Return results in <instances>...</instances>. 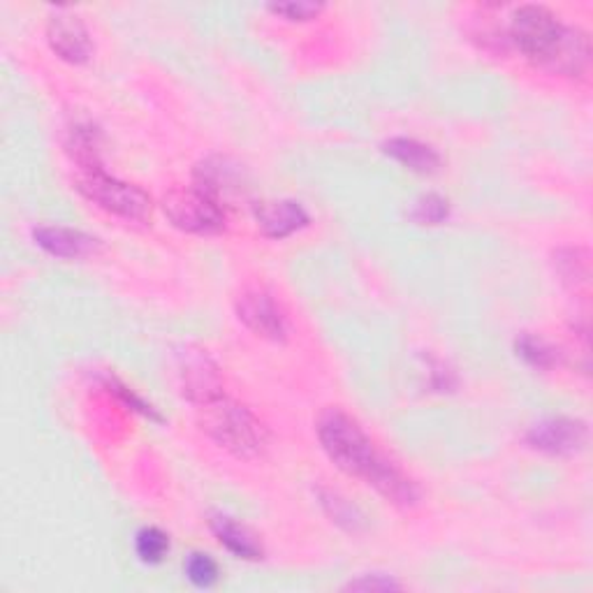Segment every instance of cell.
<instances>
[{"mask_svg":"<svg viewBox=\"0 0 593 593\" xmlns=\"http://www.w3.org/2000/svg\"><path fill=\"white\" fill-rule=\"evenodd\" d=\"M346 589H352V591H395V589H401V582H397L395 577H388V575H362L359 580H350L346 584Z\"/></svg>","mask_w":593,"mask_h":593,"instance_id":"obj_24","label":"cell"},{"mask_svg":"<svg viewBox=\"0 0 593 593\" xmlns=\"http://www.w3.org/2000/svg\"><path fill=\"white\" fill-rule=\"evenodd\" d=\"M269 12L276 17H283L286 21L293 23H304V21H314L325 12L323 3H311V0H290V3H274L269 6Z\"/></svg>","mask_w":593,"mask_h":593,"instance_id":"obj_22","label":"cell"},{"mask_svg":"<svg viewBox=\"0 0 593 593\" xmlns=\"http://www.w3.org/2000/svg\"><path fill=\"white\" fill-rule=\"evenodd\" d=\"M410 218L420 225H441L450 218V202L441 195H422L412 206Z\"/></svg>","mask_w":593,"mask_h":593,"instance_id":"obj_20","label":"cell"},{"mask_svg":"<svg viewBox=\"0 0 593 593\" xmlns=\"http://www.w3.org/2000/svg\"><path fill=\"white\" fill-rule=\"evenodd\" d=\"M193 184L225 204V195L229 191H237V172L223 159H209L195 170Z\"/></svg>","mask_w":593,"mask_h":593,"instance_id":"obj_15","label":"cell"},{"mask_svg":"<svg viewBox=\"0 0 593 593\" xmlns=\"http://www.w3.org/2000/svg\"><path fill=\"white\" fill-rule=\"evenodd\" d=\"M237 318L255 334V337L280 344L288 339L290 323L283 306L265 288H246L235 301Z\"/></svg>","mask_w":593,"mask_h":593,"instance_id":"obj_6","label":"cell"},{"mask_svg":"<svg viewBox=\"0 0 593 593\" xmlns=\"http://www.w3.org/2000/svg\"><path fill=\"white\" fill-rule=\"evenodd\" d=\"M163 212L176 229L197 237L218 235V232L225 229L227 221L225 204H221L216 197L204 193L195 184L167 191V195L163 197Z\"/></svg>","mask_w":593,"mask_h":593,"instance_id":"obj_5","label":"cell"},{"mask_svg":"<svg viewBox=\"0 0 593 593\" xmlns=\"http://www.w3.org/2000/svg\"><path fill=\"white\" fill-rule=\"evenodd\" d=\"M102 382H105V388H108V392L110 395H116L127 408H131V410H137L140 412V416H144V418H151V420H161V416H159V412L156 410H153V406L151 403H146L142 397H137L131 388H127V385H123L119 378H114V376H108L105 380H102Z\"/></svg>","mask_w":593,"mask_h":593,"instance_id":"obj_23","label":"cell"},{"mask_svg":"<svg viewBox=\"0 0 593 593\" xmlns=\"http://www.w3.org/2000/svg\"><path fill=\"white\" fill-rule=\"evenodd\" d=\"M35 244L51 257L59 260H80L100 248V242L82 229L61 227V225H40L33 229Z\"/></svg>","mask_w":593,"mask_h":593,"instance_id":"obj_11","label":"cell"},{"mask_svg":"<svg viewBox=\"0 0 593 593\" xmlns=\"http://www.w3.org/2000/svg\"><path fill=\"white\" fill-rule=\"evenodd\" d=\"M184 573L188 582L197 589H212L221 580V569L214 556L204 554V552H193L186 563H184Z\"/></svg>","mask_w":593,"mask_h":593,"instance_id":"obj_19","label":"cell"},{"mask_svg":"<svg viewBox=\"0 0 593 593\" xmlns=\"http://www.w3.org/2000/svg\"><path fill=\"white\" fill-rule=\"evenodd\" d=\"M74 188L80 191L89 202H93L98 209L108 212L112 216L125 221H146L151 216L153 202L146 191L135 184L121 182L116 176H110L105 170L98 172H80L74 178Z\"/></svg>","mask_w":593,"mask_h":593,"instance_id":"obj_4","label":"cell"},{"mask_svg":"<svg viewBox=\"0 0 593 593\" xmlns=\"http://www.w3.org/2000/svg\"><path fill=\"white\" fill-rule=\"evenodd\" d=\"M47 42L61 61L72 65L86 63L93 54V42L84 19L68 8H61L49 17Z\"/></svg>","mask_w":593,"mask_h":593,"instance_id":"obj_7","label":"cell"},{"mask_svg":"<svg viewBox=\"0 0 593 593\" xmlns=\"http://www.w3.org/2000/svg\"><path fill=\"white\" fill-rule=\"evenodd\" d=\"M508 40L540 70L580 80L591 65V42L582 29H573L543 6H520L510 17Z\"/></svg>","mask_w":593,"mask_h":593,"instance_id":"obj_2","label":"cell"},{"mask_svg":"<svg viewBox=\"0 0 593 593\" xmlns=\"http://www.w3.org/2000/svg\"><path fill=\"white\" fill-rule=\"evenodd\" d=\"M554 269L569 288H582L589 283V253L584 248H559L554 253Z\"/></svg>","mask_w":593,"mask_h":593,"instance_id":"obj_16","label":"cell"},{"mask_svg":"<svg viewBox=\"0 0 593 593\" xmlns=\"http://www.w3.org/2000/svg\"><path fill=\"white\" fill-rule=\"evenodd\" d=\"M526 443L550 457H573L586 448L589 427L575 418H548L529 429Z\"/></svg>","mask_w":593,"mask_h":593,"instance_id":"obj_8","label":"cell"},{"mask_svg":"<svg viewBox=\"0 0 593 593\" xmlns=\"http://www.w3.org/2000/svg\"><path fill=\"white\" fill-rule=\"evenodd\" d=\"M209 526H212V533L216 535L218 543L229 554H235L237 559H244V561H260L263 559V554H265L263 543L253 535L251 529H246L237 520L227 518V514H223V512H216V514H212Z\"/></svg>","mask_w":593,"mask_h":593,"instance_id":"obj_12","label":"cell"},{"mask_svg":"<svg viewBox=\"0 0 593 593\" xmlns=\"http://www.w3.org/2000/svg\"><path fill=\"white\" fill-rule=\"evenodd\" d=\"M253 218L257 229L269 239H288L301 232L311 218L295 200H263L253 204Z\"/></svg>","mask_w":593,"mask_h":593,"instance_id":"obj_9","label":"cell"},{"mask_svg":"<svg viewBox=\"0 0 593 593\" xmlns=\"http://www.w3.org/2000/svg\"><path fill=\"white\" fill-rule=\"evenodd\" d=\"M382 151L416 174H436L443 167L441 153L412 137H392L382 144Z\"/></svg>","mask_w":593,"mask_h":593,"instance_id":"obj_13","label":"cell"},{"mask_svg":"<svg viewBox=\"0 0 593 593\" xmlns=\"http://www.w3.org/2000/svg\"><path fill=\"white\" fill-rule=\"evenodd\" d=\"M320 503L327 510V514L331 518V522L341 524L348 531H357V526L362 524V514L355 510V505H350L344 497H339L337 492H320Z\"/></svg>","mask_w":593,"mask_h":593,"instance_id":"obj_21","label":"cell"},{"mask_svg":"<svg viewBox=\"0 0 593 593\" xmlns=\"http://www.w3.org/2000/svg\"><path fill=\"white\" fill-rule=\"evenodd\" d=\"M178 376H182V390L186 399L195 406L209 403L225 395L218 367L206 355H184Z\"/></svg>","mask_w":593,"mask_h":593,"instance_id":"obj_10","label":"cell"},{"mask_svg":"<svg viewBox=\"0 0 593 593\" xmlns=\"http://www.w3.org/2000/svg\"><path fill=\"white\" fill-rule=\"evenodd\" d=\"M514 350H518V357H522L533 369H552L554 365H559V350L545 339L533 337V334H522V337L514 341Z\"/></svg>","mask_w":593,"mask_h":593,"instance_id":"obj_17","label":"cell"},{"mask_svg":"<svg viewBox=\"0 0 593 593\" xmlns=\"http://www.w3.org/2000/svg\"><path fill=\"white\" fill-rule=\"evenodd\" d=\"M72 163L80 167V172H98L102 167L100 159V133L91 123H76L65 142Z\"/></svg>","mask_w":593,"mask_h":593,"instance_id":"obj_14","label":"cell"},{"mask_svg":"<svg viewBox=\"0 0 593 593\" xmlns=\"http://www.w3.org/2000/svg\"><path fill=\"white\" fill-rule=\"evenodd\" d=\"M318 441L329 461L350 478L365 480L392 505L416 508L422 499L418 482L395 461L378 452L369 433L341 408H329L318 418Z\"/></svg>","mask_w":593,"mask_h":593,"instance_id":"obj_1","label":"cell"},{"mask_svg":"<svg viewBox=\"0 0 593 593\" xmlns=\"http://www.w3.org/2000/svg\"><path fill=\"white\" fill-rule=\"evenodd\" d=\"M135 552L142 563L159 565L170 554V535L159 526H144L135 535Z\"/></svg>","mask_w":593,"mask_h":593,"instance_id":"obj_18","label":"cell"},{"mask_svg":"<svg viewBox=\"0 0 593 593\" xmlns=\"http://www.w3.org/2000/svg\"><path fill=\"white\" fill-rule=\"evenodd\" d=\"M200 429L225 452L237 459H257L269 443V431L244 403L218 397L200 406Z\"/></svg>","mask_w":593,"mask_h":593,"instance_id":"obj_3","label":"cell"}]
</instances>
